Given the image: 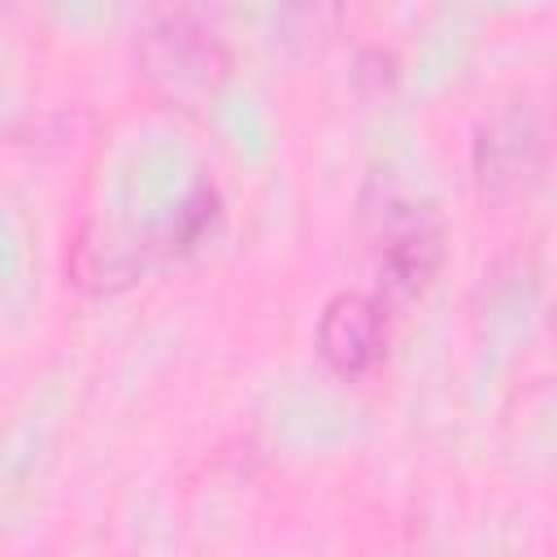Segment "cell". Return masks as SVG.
<instances>
[{"label": "cell", "instance_id": "cell-1", "mask_svg": "<svg viewBox=\"0 0 557 557\" xmlns=\"http://www.w3.org/2000/svg\"><path fill=\"white\" fill-rule=\"evenodd\" d=\"M139 74L152 91L174 104H205L222 91L231 74V52L218 30L191 13H157L144 22L139 44Z\"/></svg>", "mask_w": 557, "mask_h": 557}, {"label": "cell", "instance_id": "cell-2", "mask_svg": "<svg viewBox=\"0 0 557 557\" xmlns=\"http://www.w3.org/2000/svg\"><path fill=\"white\" fill-rule=\"evenodd\" d=\"M548 139L544 117L531 100H513L496 109L474 135V183L487 205H513L531 196L544 174Z\"/></svg>", "mask_w": 557, "mask_h": 557}, {"label": "cell", "instance_id": "cell-3", "mask_svg": "<svg viewBox=\"0 0 557 557\" xmlns=\"http://www.w3.org/2000/svg\"><path fill=\"white\" fill-rule=\"evenodd\" d=\"M444 261V222L435 205L387 200L379 213V274L392 296H422Z\"/></svg>", "mask_w": 557, "mask_h": 557}, {"label": "cell", "instance_id": "cell-4", "mask_svg": "<svg viewBox=\"0 0 557 557\" xmlns=\"http://www.w3.org/2000/svg\"><path fill=\"white\" fill-rule=\"evenodd\" d=\"M383 348H387V313L374 296L339 292L322 305L318 352L335 374L357 379V374L374 370L383 361Z\"/></svg>", "mask_w": 557, "mask_h": 557}, {"label": "cell", "instance_id": "cell-5", "mask_svg": "<svg viewBox=\"0 0 557 557\" xmlns=\"http://www.w3.org/2000/svg\"><path fill=\"white\" fill-rule=\"evenodd\" d=\"M348 17V0H278L274 9V39L292 61L322 57Z\"/></svg>", "mask_w": 557, "mask_h": 557}, {"label": "cell", "instance_id": "cell-6", "mask_svg": "<svg viewBox=\"0 0 557 557\" xmlns=\"http://www.w3.org/2000/svg\"><path fill=\"white\" fill-rule=\"evenodd\" d=\"M357 87H366V91H387L392 83H396V57L392 52H383V48H366L361 57H357Z\"/></svg>", "mask_w": 557, "mask_h": 557}]
</instances>
